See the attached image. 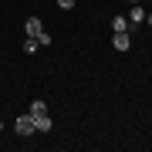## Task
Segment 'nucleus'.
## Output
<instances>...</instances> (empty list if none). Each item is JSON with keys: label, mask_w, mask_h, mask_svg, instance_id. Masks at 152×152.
I'll use <instances>...</instances> for the list:
<instances>
[{"label": "nucleus", "mask_w": 152, "mask_h": 152, "mask_svg": "<svg viewBox=\"0 0 152 152\" xmlns=\"http://www.w3.org/2000/svg\"><path fill=\"white\" fill-rule=\"evenodd\" d=\"M112 44H115V51H129L132 37H129V34H115V37H112Z\"/></svg>", "instance_id": "nucleus-5"}, {"label": "nucleus", "mask_w": 152, "mask_h": 152, "mask_svg": "<svg viewBox=\"0 0 152 152\" xmlns=\"http://www.w3.org/2000/svg\"><path fill=\"white\" fill-rule=\"evenodd\" d=\"M37 48H41V44H37V37H27V41H24V51H27V54H34Z\"/></svg>", "instance_id": "nucleus-7"}, {"label": "nucleus", "mask_w": 152, "mask_h": 152, "mask_svg": "<svg viewBox=\"0 0 152 152\" xmlns=\"http://www.w3.org/2000/svg\"><path fill=\"white\" fill-rule=\"evenodd\" d=\"M142 20H145V10H142V7L135 4V7L129 10V24H142Z\"/></svg>", "instance_id": "nucleus-6"}, {"label": "nucleus", "mask_w": 152, "mask_h": 152, "mask_svg": "<svg viewBox=\"0 0 152 152\" xmlns=\"http://www.w3.org/2000/svg\"><path fill=\"white\" fill-rule=\"evenodd\" d=\"M75 4H78V0H58V7H61V10H71Z\"/></svg>", "instance_id": "nucleus-9"}, {"label": "nucleus", "mask_w": 152, "mask_h": 152, "mask_svg": "<svg viewBox=\"0 0 152 152\" xmlns=\"http://www.w3.org/2000/svg\"><path fill=\"white\" fill-rule=\"evenodd\" d=\"M34 129L37 132H51V115H34Z\"/></svg>", "instance_id": "nucleus-4"}, {"label": "nucleus", "mask_w": 152, "mask_h": 152, "mask_svg": "<svg viewBox=\"0 0 152 152\" xmlns=\"http://www.w3.org/2000/svg\"><path fill=\"white\" fill-rule=\"evenodd\" d=\"M0 132H4V118H0Z\"/></svg>", "instance_id": "nucleus-11"}, {"label": "nucleus", "mask_w": 152, "mask_h": 152, "mask_svg": "<svg viewBox=\"0 0 152 152\" xmlns=\"http://www.w3.org/2000/svg\"><path fill=\"white\" fill-rule=\"evenodd\" d=\"M129 27H132L129 17H115V20H112V31H115V34H129Z\"/></svg>", "instance_id": "nucleus-3"}, {"label": "nucleus", "mask_w": 152, "mask_h": 152, "mask_svg": "<svg viewBox=\"0 0 152 152\" xmlns=\"http://www.w3.org/2000/svg\"><path fill=\"white\" fill-rule=\"evenodd\" d=\"M31 115H48V105H44V102H34L31 105Z\"/></svg>", "instance_id": "nucleus-8"}, {"label": "nucleus", "mask_w": 152, "mask_h": 152, "mask_svg": "<svg viewBox=\"0 0 152 152\" xmlns=\"http://www.w3.org/2000/svg\"><path fill=\"white\" fill-rule=\"evenodd\" d=\"M129 4H139V0H129Z\"/></svg>", "instance_id": "nucleus-12"}, {"label": "nucleus", "mask_w": 152, "mask_h": 152, "mask_svg": "<svg viewBox=\"0 0 152 152\" xmlns=\"http://www.w3.org/2000/svg\"><path fill=\"white\" fill-rule=\"evenodd\" d=\"M145 24H149V27H152V14H145Z\"/></svg>", "instance_id": "nucleus-10"}, {"label": "nucleus", "mask_w": 152, "mask_h": 152, "mask_svg": "<svg viewBox=\"0 0 152 152\" xmlns=\"http://www.w3.org/2000/svg\"><path fill=\"white\" fill-rule=\"evenodd\" d=\"M14 129H17V135H34V115H20V118L14 122Z\"/></svg>", "instance_id": "nucleus-1"}, {"label": "nucleus", "mask_w": 152, "mask_h": 152, "mask_svg": "<svg viewBox=\"0 0 152 152\" xmlns=\"http://www.w3.org/2000/svg\"><path fill=\"white\" fill-rule=\"evenodd\" d=\"M41 31H44V24H41V17H27V24H24V34H27V37H37Z\"/></svg>", "instance_id": "nucleus-2"}]
</instances>
